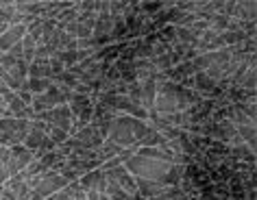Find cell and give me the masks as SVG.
I'll use <instances>...</instances> for the list:
<instances>
[{
    "instance_id": "ba28073f",
    "label": "cell",
    "mask_w": 257,
    "mask_h": 200,
    "mask_svg": "<svg viewBox=\"0 0 257 200\" xmlns=\"http://www.w3.org/2000/svg\"><path fill=\"white\" fill-rule=\"evenodd\" d=\"M50 87H53V81L50 79H27V85L22 89H27V92H31L33 96H40L44 92H48Z\"/></svg>"
},
{
    "instance_id": "5bb4252c",
    "label": "cell",
    "mask_w": 257,
    "mask_h": 200,
    "mask_svg": "<svg viewBox=\"0 0 257 200\" xmlns=\"http://www.w3.org/2000/svg\"><path fill=\"white\" fill-rule=\"evenodd\" d=\"M5 31H7V24H0V35H3Z\"/></svg>"
},
{
    "instance_id": "3957f363",
    "label": "cell",
    "mask_w": 257,
    "mask_h": 200,
    "mask_svg": "<svg viewBox=\"0 0 257 200\" xmlns=\"http://www.w3.org/2000/svg\"><path fill=\"white\" fill-rule=\"evenodd\" d=\"M153 124H149L146 120H138V118H131V115H113L111 124H109V133H107V139L111 141L113 146L122 148H138L140 141H142L146 135L151 133Z\"/></svg>"
},
{
    "instance_id": "30bf717a",
    "label": "cell",
    "mask_w": 257,
    "mask_h": 200,
    "mask_svg": "<svg viewBox=\"0 0 257 200\" xmlns=\"http://www.w3.org/2000/svg\"><path fill=\"white\" fill-rule=\"evenodd\" d=\"M53 57H57L66 70H72L76 63H79V53H76V50H59V53H55Z\"/></svg>"
},
{
    "instance_id": "8fae6325",
    "label": "cell",
    "mask_w": 257,
    "mask_h": 200,
    "mask_svg": "<svg viewBox=\"0 0 257 200\" xmlns=\"http://www.w3.org/2000/svg\"><path fill=\"white\" fill-rule=\"evenodd\" d=\"M11 176L7 172V148H0V187L7 183Z\"/></svg>"
},
{
    "instance_id": "7a4b0ae2",
    "label": "cell",
    "mask_w": 257,
    "mask_h": 200,
    "mask_svg": "<svg viewBox=\"0 0 257 200\" xmlns=\"http://www.w3.org/2000/svg\"><path fill=\"white\" fill-rule=\"evenodd\" d=\"M201 100V96L196 92H190L188 87H183L181 83L164 81L157 83V94H155V105H153L151 118L155 120H168L172 115L185 113L192 105Z\"/></svg>"
},
{
    "instance_id": "8992f818",
    "label": "cell",
    "mask_w": 257,
    "mask_h": 200,
    "mask_svg": "<svg viewBox=\"0 0 257 200\" xmlns=\"http://www.w3.org/2000/svg\"><path fill=\"white\" fill-rule=\"evenodd\" d=\"M44 141H46V122L33 120V122H31L27 139L22 141V146L27 148V150H31V152H37L42 148Z\"/></svg>"
},
{
    "instance_id": "5b68a950",
    "label": "cell",
    "mask_w": 257,
    "mask_h": 200,
    "mask_svg": "<svg viewBox=\"0 0 257 200\" xmlns=\"http://www.w3.org/2000/svg\"><path fill=\"white\" fill-rule=\"evenodd\" d=\"M44 122H46L48 126H59L63 128V131H72V111H70L68 105H59V107H53L50 111H46V118H44Z\"/></svg>"
},
{
    "instance_id": "52a82bcc",
    "label": "cell",
    "mask_w": 257,
    "mask_h": 200,
    "mask_svg": "<svg viewBox=\"0 0 257 200\" xmlns=\"http://www.w3.org/2000/svg\"><path fill=\"white\" fill-rule=\"evenodd\" d=\"M24 35H27V24H11V27H7V31L0 35V55L9 53L16 44L24 40Z\"/></svg>"
},
{
    "instance_id": "277c9868",
    "label": "cell",
    "mask_w": 257,
    "mask_h": 200,
    "mask_svg": "<svg viewBox=\"0 0 257 200\" xmlns=\"http://www.w3.org/2000/svg\"><path fill=\"white\" fill-rule=\"evenodd\" d=\"M33 159H35L33 152L27 150L22 144L9 146L7 148V172H9V176H16V174L24 172Z\"/></svg>"
},
{
    "instance_id": "7c38bea8",
    "label": "cell",
    "mask_w": 257,
    "mask_h": 200,
    "mask_svg": "<svg viewBox=\"0 0 257 200\" xmlns=\"http://www.w3.org/2000/svg\"><path fill=\"white\" fill-rule=\"evenodd\" d=\"M140 9L144 14H157V11L164 9V3H140Z\"/></svg>"
},
{
    "instance_id": "4fadbf2b",
    "label": "cell",
    "mask_w": 257,
    "mask_h": 200,
    "mask_svg": "<svg viewBox=\"0 0 257 200\" xmlns=\"http://www.w3.org/2000/svg\"><path fill=\"white\" fill-rule=\"evenodd\" d=\"M16 94H18V98H20V100L24 102V105L31 107V100H33V94L27 92V89H20V92H16Z\"/></svg>"
},
{
    "instance_id": "9c48e42d",
    "label": "cell",
    "mask_w": 257,
    "mask_h": 200,
    "mask_svg": "<svg viewBox=\"0 0 257 200\" xmlns=\"http://www.w3.org/2000/svg\"><path fill=\"white\" fill-rule=\"evenodd\" d=\"M46 137L53 141L57 148H59V146H63V144H66V141L70 139V133L63 131V128H59V126H48V124H46Z\"/></svg>"
},
{
    "instance_id": "6da1fadb",
    "label": "cell",
    "mask_w": 257,
    "mask_h": 200,
    "mask_svg": "<svg viewBox=\"0 0 257 200\" xmlns=\"http://www.w3.org/2000/svg\"><path fill=\"white\" fill-rule=\"evenodd\" d=\"M177 152L164 148H138L124 163V170L136 180L153 183L157 187H175L181 183V163H177Z\"/></svg>"
}]
</instances>
